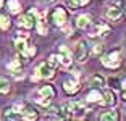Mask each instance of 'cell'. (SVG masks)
I'll return each mask as SVG.
<instances>
[{
	"label": "cell",
	"mask_w": 126,
	"mask_h": 121,
	"mask_svg": "<svg viewBox=\"0 0 126 121\" xmlns=\"http://www.w3.org/2000/svg\"><path fill=\"white\" fill-rule=\"evenodd\" d=\"M73 57H71L70 50H68L66 47H60V53L58 55H52L50 57V63H52L53 66L60 65V66H70L71 61H73Z\"/></svg>",
	"instance_id": "obj_1"
},
{
	"label": "cell",
	"mask_w": 126,
	"mask_h": 121,
	"mask_svg": "<svg viewBox=\"0 0 126 121\" xmlns=\"http://www.w3.org/2000/svg\"><path fill=\"white\" fill-rule=\"evenodd\" d=\"M121 60H123V52L120 48H116V50L102 57V63L105 66H108V68H118L121 65Z\"/></svg>",
	"instance_id": "obj_2"
},
{
	"label": "cell",
	"mask_w": 126,
	"mask_h": 121,
	"mask_svg": "<svg viewBox=\"0 0 126 121\" xmlns=\"http://www.w3.org/2000/svg\"><path fill=\"white\" fill-rule=\"evenodd\" d=\"M36 73L39 77H44V79H52L55 76V66L50 61H44L36 68Z\"/></svg>",
	"instance_id": "obj_3"
},
{
	"label": "cell",
	"mask_w": 126,
	"mask_h": 121,
	"mask_svg": "<svg viewBox=\"0 0 126 121\" xmlns=\"http://www.w3.org/2000/svg\"><path fill=\"white\" fill-rule=\"evenodd\" d=\"M50 19H52V23L55 26H63L65 23H66V19H68L66 10H65V8H62V7L55 8V10L52 11V15H50Z\"/></svg>",
	"instance_id": "obj_4"
},
{
	"label": "cell",
	"mask_w": 126,
	"mask_h": 121,
	"mask_svg": "<svg viewBox=\"0 0 126 121\" xmlns=\"http://www.w3.org/2000/svg\"><path fill=\"white\" fill-rule=\"evenodd\" d=\"M36 21H37V18H36V11L31 10L29 13H26V15L19 16L18 24L21 26V28H26V29H32L34 26H36Z\"/></svg>",
	"instance_id": "obj_5"
},
{
	"label": "cell",
	"mask_w": 126,
	"mask_h": 121,
	"mask_svg": "<svg viewBox=\"0 0 126 121\" xmlns=\"http://www.w3.org/2000/svg\"><path fill=\"white\" fill-rule=\"evenodd\" d=\"M87 55H89V47L86 44V40H79L78 45H76V60L79 63H84Z\"/></svg>",
	"instance_id": "obj_6"
},
{
	"label": "cell",
	"mask_w": 126,
	"mask_h": 121,
	"mask_svg": "<svg viewBox=\"0 0 126 121\" xmlns=\"http://www.w3.org/2000/svg\"><path fill=\"white\" fill-rule=\"evenodd\" d=\"M15 45H16V50L21 53V55H24L28 50V36L26 34H23V32H18V36H16L15 39Z\"/></svg>",
	"instance_id": "obj_7"
},
{
	"label": "cell",
	"mask_w": 126,
	"mask_h": 121,
	"mask_svg": "<svg viewBox=\"0 0 126 121\" xmlns=\"http://www.w3.org/2000/svg\"><path fill=\"white\" fill-rule=\"evenodd\" d=\"M105 18L110 19V21H118L120 18H121V8H120V5H110V7L105 10Z\"/></svg>",
	"instance_id": "obj_8"
},
{
	"label": "cell",
	"mask_w": 126,
	"mask_h": 121,
	"mask_svg": "<svg viewBox=\"0 0 126 121\" xmlns=\"http://www.w3.org/2000/svg\"><path fill=\"white\" fill-rule=\"evenodd\" d=\"M63 89H65L66 94L73 95V94H76V92L79 91V84H78V81H76V79L70 77V79H66L65 82H63Z\"/></svg>",
	"instance_id": "obj_9"
},
{
	"label": "cell",
	"mask_w": 126,
	"mask_h": 121,
	"mask_svg": "<svg viewBox=\"0 0 126 121\" xmlns=\"http://www.w3.org/2000/svg\"><path fill=\"white\" fill-rule=\"evenodd\" d=\"M70 108H71V113H73V118H81L84 116V113L87 110L84 108V103L82 102H76V103H70Z\"/></svg>",
	"instance_id": "obj_10"
},
{
	"label": "cell",
	"mask_w": 126,
	"mask_h": 121,
	"mask_svg": "<svg viewBox=\"0 0 126 121\" xmlns=\"http://www.w3.org/2000/svg\"><path fill=\"white\" fill-rule=\"evenodd\" d=\"M23 116L26 118V120H36L37 116H39V111L34 108L32 105H29V103H24V108H23Z\"/></svg>",
	"instance_id": "obj_11"
},
{
	"label": "cell",
	"mask_w": 126,
	"mask_h": 121,
	"mask_svg": "<svg viewBox=\"0 0 126 121\" xmlns=\"http://www.w3.org/2000/svg\"><path fill=\"white\" fill-rule=\"evenodd\" d=\"M102 102H104V105H115L116 102V95H115V92L110 91V89H105L104 92H102Z\"/></svg>",
	"instance_id": "obj_12"
},
{
	"label": "cell",
	"mask_w": 126,
	"mask_h": 121,
	"mask_svg": "<svg viewBox=\"0 0 126 121\" xmlns=\"http://www.w3.org/2000/svg\"><path fill=\"white\" fill-rule=\"evenodd\" d=\"M23 63H24V60L21 58V55H18L15 60H11V61L8 63V70L13 71V73H19V71H21Z\"/></svg>",
	"instance_id": "obj_13"
},
{
	"label": "cell",
	"mask_w": 126,
	"mask_h": 121,
	"mask_svg": "<svg viewBox=\"0 0 126 121\" xmlns=\"http://www.w3.org/2000/svg\"><path fill=\"white\" fill-rule=\"evenodd\" d=\"M89 24H91V16L89 15H81L76 19V26H78L79 29H87Z\"/></svg>",
	"instance_id": "obj_14"
},
{
	"label": "cell",
	"mask_w": 126,
	"mask_h": 121,
	"mask_svg": "<svg viewBox=\"0 0 126 121\" xmlns=\"http://www.w3.org/2000/svg\"><path fill=\"white\" fill-rule=\"evenodd\" d=\"M107 34H110V28L105 23H99L95 26V29H94L92 36H107Z\"/></svg>",
	"instance_id": "obj_15"
},
{
	"label": "cell",
	"mask_w": 126,
	"mask_h": 121,
	"mask_svg": "<svg viewBox=\"0 0 126 121\" xmlns=\"http://www.w3.org/2000/svg\"><path fill=\"white\" fill-rule=\"evenodd\" d=\"M89 84L92 86V87L99 89V87H102V86H105V79H104L102 76H100V74H94V76H91Z\"/></svg>",
	"instance_id": "obj_16"
},
{
	"label": "cell",
	"mask_w": 126,
	"mask_h": 121,
	"mask_svg": "<svg viewBox=\"0 0 126 121\" xmlns=\"http://www.w3.org/2000/svg\"><path fill=\"white\" fill-rule=\"evenodd\" d=\"M118 118H120V115H118V111H115V110H108V111L100 115V120L102 121H116Z\"/></svg>",
	"instance_id": "obj_17"
},
{
	"label": "cell",
	"mask_w": 126,
	"mask_h": 121,
	"mask_svg": "<svg viewBox=\"0 0 126 121\" xmlns=\"http://www.w3.org/2000/svg\"><path fill=\"white\" fill-rule=\"evenodd\" d=\"M19 10H21V5H19L18 0H8V11H10L11 15L19 13Z\"/></svg>",
	"instance_id": "obj_18"
},
{
	"label": "cell",
	"mask_w": 126,
	"mask_h": 121,
	"mask_svg": "<svg viewBox=\"0 0 126 121\" xmlns=\"http://www.w3.org/2000/svg\"><path fill=\"white\" fill-rule=\"evenodd\" d=\"M39 94L41 95H44V97H55V91H53V87L52 86H44V87H41L39 89Z\"/></svg>",
	"instance_id": "obj_19"
},
{
	"label": "cell",
	"mask_w": 126,
	"mask_h": 121,
	"mask_svg": "<svg viewBox=\"0 0 126 121\" xmlns=\"http://www.w3.org/2000/svg\"><path fill=\"white\" fill-rule=\"evenodd\" d=\"M86 99H87V102H99V100L102 99V94H100L97 89H92V91L86 95Z\"/></svg>",
	"instance_id": "obj_20"
},
{
	"label": "cell",
	"mask_w": 126,
	"mask_h": 121,
	"mask_svg": "<svg viewBox=\"0 0 126 121\" xmlns=\"http://www.w3.org/2000/svg\"><path fill=\"white\" fill-rule=\"evenodd\" d=\"M37 31H39V34H42V36L47 34V21H45L44 18L37 19Z\"/></svg>",
	"instance_id": "obj_21"
},
{
	"label": "cell",
	"mask_w": 126,
	"mask_h": 121,
	"mask_svg": "<svg viewBox=\"0 0 126 121\" xmlns=\"http://www.w3.org/2000/svg\"><path fill=\"white\" fill-rule=\"evenodd\" d=\"M0 92H2V94L10 92V82H8L5 77H0Z\"/></svg>",
	"instance_id": "obj_22"
},
{
	"label": "cell",
	"mask_w": 126,
	"mask_h": 121,
	"mask_svg": "<svg viewBox=\"0 0 126 121\" xmlns=\"http://www.w3.org/2000/svg\"><path fill=\"white\" fill-rule=\"evenodd\" d=\"M3 116L7 118V120H15V118H19V113H16L13 108H7V110L3 111Z\"/></svg>",
	"instance_id": "obj_23"
},
{
	"label": "cell",
	"mask_w": 126,
	"mask_h": 121,
	"mask_svg": "<svg viewBox=\"0 0 126 121\" xmlns=\"http://www.w3.org/2000/svg\"><path fill=\"white\" fill-rule=\"evenodd\" d=\"M8 28H10V19H8V16L0 13V29H8Z\"/></svg>",
	"instance_id": "obj_24"
},
{
	"label": "cell",
	"mask_w": 126,
	"mask_h": 121,
	"mask_svg": "<svg viewBox=\"0 0 126 121\" xmlns=\"http://www.w3.org/2000/svg\"><path fill=\"white\" fill-rule=\"evenodd\" d=\"M73 7H84V5L89 3V0H70Z\"/></svg>",
	"instance_id": "obj_25"
},
{
	"label": "cell",
	"mask_w": 126,
	"mask_h": 121,
	"mask_svg": "<svg viewBox=\"0 0 126 121\" xmlns=\"http://www.w3.org/2000/svg\"><path fill=\"white\" fill-rule=\"evenodd\" d=\"M37 102L41 103V105H44V106H47V105H50V97H44L42 95V99H39Z\"/></svg>",
	"instance_id": "obj_26"
},
{
	"label": "cell",
	"mask_w": 126,
	"mask_h": 121,
	"mask_svg": "<svg viewBox=\"0 0 126 121\" xmlns=\"http://www.w3.org/2000/svg\"><path fill=\"white\" fill-rule=\"evenodd\" d=\"M94 52H95V53H100V52H104V45H100V44L94 45Z\"/></svg>",
	"instance_id": "obj_27"
},
{
	"label": "cell",
	"mask_w": 126,
	"mask_h": 121,
	"mask_svg": "<svg viewBox=\"0 0 126 121\" xmlns=\"http://www.w3.org/2000/svg\"><path fill=\"white\" fill-rule=\"evenodd\" d=\"M121 87H123V89H125V91H126V79H125V81H123V82H121Z\"/></svg>",
	"instance_id": "obj_28"
},
{
	"label": "cell",
	"mask_w": 126,
	"mask_h": 121,
	"mask_svg": "<svg viewBox=\"0 0 126 121\" xmlns=\"http://www.w3.org/2000/svg\"><path fill=\"white\" fill-rule=\"evenodd\" d=\"M123 99H125V100H126V91H125V92H123Z\"/></svg>",
	"instance_id": "obj_29"
},
{
	"label": "cell",
	"mask_w": 126,
	"mask_h": 121,
	"mask_svg": "<svg viewBox=\"0 0 126 121\" xmlns=\"http://www.w3.org/2000/svg\"><path fill=\"white\" fill-rule=\"evenodd\" d=\"M44 2H47V3H52L53 0H44Z\"/></svg>",
	"instance_id": "obj_30"
},
{
	"label": "cell",
	"mask_w": 126,
	"mask_h": 121,
	"mask_svg": "<svg viewBox=\"0 0 126 121\" xmlns=\"http://www.w3.org/2000/svg\"><path fill=\"white\" fill-rule=\"evenodd\" d=\"M2 5H3V0H0V8H2Z\"/></svg>",
	"instance_id": "obj_31"
}]
</instances>
